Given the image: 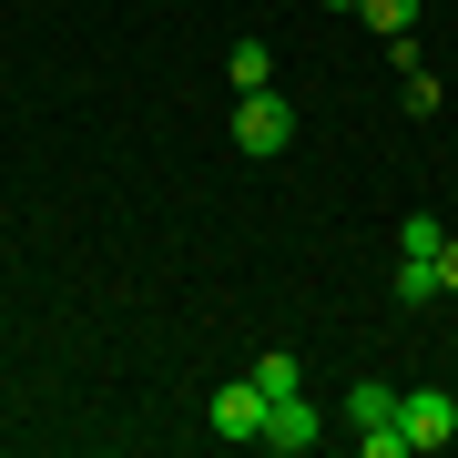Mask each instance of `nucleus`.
<instances>
[{"label": "nucleus", "instance_id": "obj_9", "mask_svg": "<svg viewBox=\"0 0 458 458\" xmlns=\"http://www.w3.org/2000/svg\"><path fill=\"white\" fill-rule=\"evenodd\" d=\"M357 21H377V31L397 41V31H418V0H357Z\"/></svg>", "mask_w": 458, "mask_h": 458}, {"label": "nucleus", "instance_id": "obj_11", "mask_svg": "<svg viewBox=\"0 0 458 458\" xmlns=\"http://www.w3.org/2000/svg\"><path fill=\"white\" fill-rule=\"evenodd\" d=\"M397 82H408V113H438V72H428V62H408Z\"/></svg>", "mask_w": 458, "mask_h": 458}, {"label": "nucleus", "instance_id": "obj_3", "mask_svg": "<svg viewBox=\"0 0 458 458\" xmlns=\"http://www.w3.org/2000/svg\"><path fill=\"white\" fill-rule=\"evenodd\" d=\"M397 418H408V448H448V438H458V397H448V387H408Z\"/></svg>", "mask_w": 458, "mask_h": 458}, {"label": "nucleus", "instance_id": "obj_4", "mask_svg": "<svg viewBox=\"0 0 458 458\" xmlns=\"http://www.w3.org/2000/svg\"><path fill=\"white\" fill-rule=\"evenodd\" d=\"M265 408H276V397H265L255 377H234V387H214V438H265Z\"/></svg>", "mask_w": 458, "mask_h": 458}, {"label": "nucleus", "instance_id": "obj_12", "mask_svg": "<svg viewBox=\"0 0 458 458\" xmlns=\"http://www.w3.org/2000/svg\"><path fill=\"white\" fill-rule=\"evenodd\" d=\"M438 295H458V234L438 245Z\"/></svg>", "mask_w": 458, "mask_h": 458}, {"label": "nucleus", "instance_id": "obj_13", "mask_svg": "<svg viewBox=\"0 0 458 458\" xmlns=\"http://www.w3.org/2000/svg\"><path fill=\"white\" fill-rule=\"evenodd\" d=\"M327 11H357V0H327Z\"/></svg>", "mask_w": 458, "mask_h": 458}, {"label": "nucleus", "instance_id": "obj_8", "mask_svg": "<svg viewBox=\"0 0 458 458\" xmlns=\"http://www.w3.org/2000/svg\"><path fill=\"white\" fill-rule=\"evenodd\" d=\"M245 377H255V387H265V397H295V357H285V346H265V357H255Z\"/></svg>", "mask_w": 458, "mask_h": 458}, {"label": "nucleus", "instance_id": "obj_5", "mask_svg": "<svg viewBox=\"0 0 458 458\" xmlns=\"http://www.w3.org/2000/svg\"><path fill=\"white\" fill-rule=\"evenodd\" d=\"M316 438H327V428H316V408H306V387H295V397H276V408H265V448H285V458H306Z\"/></svg>", "mask_w": 458, "mask_h": 458}, {"label": "nucleus", "instance_id": "obj_1", "mask_svg": "<svg viewBox=\"0 0 458 458\" xmlns=\"http://www.w3.org/2000/svg\"><path fill=\"white\" fill-rule=\"evenodd\" d=\"M397 397H408V387H377V377L346 397V428H357L367 458H408V418H397Z\"/></svg>", "mask_w": 458, "mask_h": 458}, {"label": "nucleus", "instance_id": "obj_7", "mask_svg": "<svg viewBox=\"0 0 458 458\" xmlns=\"http://www.w3.org/2000/svg\"><path fill=\"white\" fill-rule=\"evenodd\" d=\"M438 245H448V234H438V214H408V225H397V255H418V265H438Z\"/></svg>", "mask_w": 458, "mask_h": 458}, {"label": "nucleus", "instance_id": "obj_10", "mask_svg": "<svg viewBox=\"0 0 458 458\" xmlns=\"http://www.w3.org/2000/svg\"><path fill=\"white\" fill-rule=\"evenodd\" d=\"M438 295V265H418V255H397V306H428Z\"/></svg>", "mask_w": 458, "mask_h": 458}, {"label": "nucleus", "instance_id": "obj_2", "mask_svg": "<svg viewBox=\"0 0 458 458\" xmlns=\"http://www.w3.org/2000/svg\"><path fill=\"white\" fill-rule=\"evenodd\" d=\"M234 143H245V153H285V143H295V102H285L276 82L245 92V102H234Z\"/></svg>", "mask_w": 458, "mask_h": 458}, {"label": "nucleus", "instance_id": "obj_6", "mask_svg": "<svg viewBox=\"0 0 458 458\" xmlns=\"http://www.w3.org/2000/svg\"><path fill=\"white\" fill-rule=\"evenodd\" d=\"M234 92H265V82H276V51H265V41H234Z\"/></svg>", "mask_w": 458, "mask_h": 458}]
</instances>
